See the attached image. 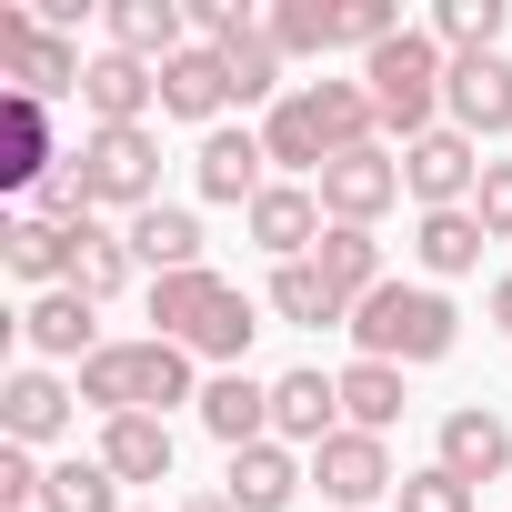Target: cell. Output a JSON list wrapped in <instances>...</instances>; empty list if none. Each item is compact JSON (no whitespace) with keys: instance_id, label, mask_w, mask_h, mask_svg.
Wrapping results in <instances>:
<instances>
[{"instance_id":"7","label":"cell","mask_w":512,"mask_h":512,"mask_svg":"<svg viewBox=\"0 0 512 512\" xmlns=\"http://www.w3.org/2000/svg\"><path fill=\"white\" fill-rule=\"evenodd\" d=\"M402 191L422 201V211H472V191H482V141L472 131H422V141H402Z\"/></svg>"},{"instance_id":"13","label":"cell","mask_w":512,"mask_h":512,"mask_svg":"<svg viewBox=\"0 0 512 512\" xmlns=\"http://www.w3.org/2000/svg\"><path fill=\"white\" fill-rule=\"evenodd\" d=\"M442 111H452V131H472V141L512 131V61H502V51H472V61H452V81H442Z\"/></svg>"},{"instance_id":"2","label":"cell","mask_w":512,"mask_h":512,"mask_svg":"<svg viewBox=\"0 0 512 512\" xmlns=\"http://www.w3.org/2000/svg\"><path fill=\"white\" fill-rule=\"evenodd\" d=\"M151 322H161V342H181V352H201V362H221V372H241L251 332H262L251 292H241V282H221L211 262H201V272L151 282Z\"/></svg>"},{"instance_id":"15","label":"cell","mask_w":512,"mask_h":512,"mask_svg":"<svg viewBox=\"0 0 512 512\" xmlns=\"http://www.w3.org/2000/svg\"><path fill=\"white\" fill-rule=\"evenodd\" d=\"M101 302L81 292V282H61V292H41L31 312H21V342L41 352V362H91L101 352V322H91Z\"/></svg>"},{"instance_id":"11","label":"cell","mask_w":512,"mask_h":512,"mask_svg":"<svg viewBox=\"0 0 512 512\" xmlns=\"http://www.w3.org/2000/svg\"><path fill=\"white\" fill-rule=\"evenodd\" d=\"M71 412H81V382H61V372H11V382H0V432H11V442H61L71 432Z\"/></svg>"},{"instance_id":"21","label":"cell","mask_w":512,"mask_h":512,"mask_svg":"<svg viewBox=\"0 0 512 512\" xmlns=\"http://www.w3.org/2000/svg\"><path fill=\"white\" fill-rule=\"evenodd\" d=\"M61 171V151H51V111L41 101H0V181H11V191H41Z\"/></svg>"},{"instance_id":"26","label":"cell","mask_w":512,"mask_h":512,"mask_svg":"<svg viewBox=\"0 0 512 512\" xmlns=\"http://www.w3.org/2000/svg\"><path fill=\"white\" fill-rule=\"evenodd\" d=\"M71 231H81V221H71ZM71 231L41 221V211H21L11 231H0V262H11L21 282H41V292H61V282H71Z\"/></svg>"},{"instance_id":"32","label":"cell","mask_w":512,"mask_h":512,"mask_svg":"<svg viewBox=\"0 0 512 512\" xmlns=\"http://www.w3.org/2000/svg\"><path fill=\"white\" fill-rule=\"evenodd\" d=\"M272 41H282V61L342 51V0H282V11H272Z\"/></svg>"},{"instance_id":"25","label":"cell","mask_w":512,"mask_h":512,"mask_svg":"<svg viewBox=\"0 0 512 512\" xmlns=\"http://www.w3.org/2000/svg\"><path fill=\"white\" fill-rule=\"evenodd\" d=\"M482 241H492V231H482L472 211H422V221H412V262H422L432 282H462V272H482Z\"/></svg>"},{"instance_id":"30","label":"cell","mask_w":512,"mask_h":512,"mask_svg":"<svg viewBox=\"0 0 512 512\" xmlns=\"http://www.w3.org/2000/svg\"><path fill=\"white\" fill-rule=\"evenodd\" d=\"M402 422V372L392 362H352L342 372V432H392Z\"/></svg>"},{"instance_id":"5","label":"cell","mask_w":512,"mask_h":512,"mask_svg":"<svg viewBox=\"0 0 512 512\" xmlns=\"http://www.w3.org/2000/svg\"><path fill=\"white\" fill-rule=\"evenodd\" d=\"M442 81H452V51H442L432 31H402V41H382V51L362 61V91H372L382 131H402V141L442 131Z\"/></svg>"},{"instance_id":"36","label":"cell","mask_w":512,"mask_h":512,"mask_svg":"<svg viewBox=\"0 0 512 512\" xmlns=\"http://www.w3.org/2000/svg\"><path fill=\"white\" fill-rule=\"evenodd\" d=\"M472 221L492 241H512V161H482V191H472Z\"/></svg>"},{"instance_id":"10","label":"cell","mask_w":512,"mask_h":512,"mask_svg":"<svg viewBox=\"0 0 512 512\" xmlns=\"http://www.w3.org/2000/svg\"><path fill=\"white\" fill-rule=\"evenodd\" d=\"M241 221H251V241H262L272 262H312V251H322V231H332V221H322V191H312V181H272L262 201L241 211Z\"/></svg>"},{"instance_id":"19","label":"cell","mask_w":512,"mask_h":512,"mask_svg":"<svg viewBox=\"0 0 512 512\" xmlns=\"http://www.w3.org/2000/svg\"><path fill=\"white\" fill-rule=\"evenodd\" d=\"M161 101V71L151 61H121V51H101L91 61V81H81V111H91V131H141V111Z\"/></svg>"},{"instance_id":"12","label":"cell","mask_w":512,"mask_h":512,"mask_svg":"<svg viewBox=\"0 0 512 512\" xmlns=\"http://www.w3.org/2000/svg\"><path fill=\"white\" fill-rule=\"evenodd\" d=\"M332 432H342V372H282L272 382V442L322 452Z\"/></svg>"},{"instance_id":"29","label":"cell","mask_w":512,"mask_h":512,"mask_svg":"<svg viewBox=\"0 0 512 512\" xmlns=\"http://www.w3.org/2000/svg\"><path fill=\"white\" fill-rule=\"evenodd\" d=\"M131 272H141V262H131V231H101V221H81V231H71V282H81L91 302H111Z\"/></svg>"},{"instance_id":"38","label":"cell","mask_w":512,"mask_h":512,"mask_svg":"<svg viewBox=\"0 0 512 512\" xmlns=\"http://www.w3.org/2000/svg\"><path fill=\"white\" fill-rule=\"evenodd\" d=\"M181 512H241V502H231V492H191Z\"/></svg>"},{"instance_id":"27","label":"cell","mask_w":512,"mask_h":512,"mask_svg":"<svg viewBox=\"0 0 512 512\" xmlns=\"http://www.w3.org/2000/svg\"><path fill=\"white\" fill-rule=\"evenodd\" d=\"M272 312L302 322V332H332V322L352 332V302L322 282V262H272Z\"/></svg>"},{"instance_id":"9","label":"cell","mask_w":512,"mask_h":512,"mask_svg":"<svg viewBox=\"0 0 512 512\" xmlns=\"http://www.w3.org/2000/svg\"><path fill=\"white\" fill-rule=\"evenodd\" d=\"M312 482L332 492V512H382V492H402L382 432H332V442L312 452Z\"/></svg>"},{"instance_id":"31","label":"cell","mask_w":512,"mask_h":512,"mask_svg":"<svg viewBox=\"0 0 512 512\" xmlns=\"http://www.w3.org/2000/svg\"><path fill=\"white\" fill-rule=\"evenodd\" d=\"M41 512H131V502H121L111 462L91 452V462H51V482H41Z\"/></svg>"},{"instance_id":"34","label":"cell","mask_w":512,"mask_h":512,"mask_svg":"<svg viewBox=\"0 0 512 512\" xmlns=\"http://www.w3.org/2000/svg\"><path fill=\"white\" fill-rule=\"evenodd\" d=\"M482 492L462 482V472H442V462H422V472H402V492H392V512H472Z\"/></svg>"},{"instance_id":"37","label":"cell","mask_w":512,"mask_h":512,"mask_svg":"<svg viewBox=\"0 0 512 512\" xmlns=\"http://www.w3.org/2000/svg\"><path fill=\"white\" fill-rule=\"evenodd\" d=\"M492 322H502V342H512V282H492Z\"/></svg>"},{"instance_id":"24","label":"cell","mask_w":512,"mask_h":512,"mask_svg":"<svg viewBox=\"0 0 512 512\" xmlns=\"http://www.w3.org/2000/svg\"><path fill=\"white\" fill-rule=\"evenodd\" d=\"M101 462H111V482H171V422L161 412L101 422Z\"/></svg>"},{"instance_id":"33","label":"cell","mask_w":512,"mask_h":512,"mask_svg":"<svg viewBox=\"0 0 512 512\" xmlns=\"http://www.w3.org/2000/svg\"><path fill=\"white\" fill-rule=\"evenodd\" d=\"M432 41H442L452 61L492 51V41H502V0H442V11H432Z\"/></svg>"},{"instance_id":"35","label":"cell","mask_w":512,"mask_h":512,"mask_svg":"<svg viewBox=\"0 0 512 512\" xmlns=\"http://www.w3.org/2000/svg\"><path fill=\"white\" fill-rule=\"evenodd\" d=\"M41 462H31V442H0V512H41Z\"/></svg>"},{"instance_id":"14","label":"cell","mask_w":512,"mask_h":512,"mask_svg":"<svg viewBox=\"0 0 512 512\" xmlns=\"http://www.w3.org/2000/svg\"><path fill=\"white\" fill-rule=\"evenodd\" d=\"M262 131H201V151H191V181H201V201H231V211H251L272 181H262Z\"/></svg>"},{"instance_id":"3","label":"cell","mask_w":512,"mask_h":512,"mask_svg":"<svg viewBox=\"0 0 512 512\" xmlns=\"http://www.w3.org/2000/svg\"><path fill=\"white\" fill-rule=\"evenodd\" d=\"M81 402L101 412V422H121V412H171V402H201V382H191V352L181 342H101L91 362H81Z\"/></svg>"},{"instance_id":"8","label":"cell","mask_w":512,"mask_h":512,"mask_svg":"<svg viewBox=\"0 0 512 512\" xmlns=\"http://www.w3.org/2000/svg\"><path fill=\"white\" fill-rule=\"evenodd\" d=\"M312 191H322V221H352V231H372V221L402 201V151H382V141H372V151H342V161H332Z\"/></svg>"},{"instance_id":"18","label":"cell","mask_w":512,"mask_h":512,"mask_svg":"<svg viewBox=\"0 0 512 512\" xmlns=\"http://www.w3.org/2000/svg\"><path fill=\"white\" fill-rule=\"evenodd\" d=\"M201 432H211L221 452L272 442V382H251V372H211V382H201Z\"/></svg>"},{"instance_id":"6","label":"cell","mask_w":512,"mask_h":512,"mask_svg":"<svg viewBox=\"0 0 512 512\" xmlns=\"http://www.w3.org/2000/svg\"><path fill=\"white\" fill-rule=\"evenodd\" d=\"M81 181H91V211H151L161 201V141L151 131H81Z\"/></svg>"},{"instance_id":"23","label":"cell","mask_w":512,"mask_h":512,"mask_svg":"<svg viewBox=\"0 0 512 512\" xmlns=\"http://www.w3.org/2000/svg\"><path fill=\"white\" fill-rule=\"evenodd\" d=\"M181 21H191L181 0H111V51L161 71V61H181V51H191V41H181Z\"/></svg>"},{"instance_id":"17","label":"cell","mask_w":512,"mask_h":512,"mask_svg":"<svg viewBox=\"0 0 512 512\" xmlns=\"http://www.w3.org/2000/svg\"><path fill=\"white\" fill-rule=\"evenodd\" d=\"M302 482H312V462H302L292 442H251V452H231V472H221V492H231L241 512H292Z\"/></svg>"},{"instance_id":"22","label":"cell","mask_w":512,"mask_h":512,"mask_svg":"<svg viewBox=\"0 0 512 512\" xmlns=\"http://www.w3.org/2000/svg\"><path fill=\"white\" fill-rule=\"evenodd\" d=\"M131 262H141L151 282H171V272H201V221H191L181 201H151V211H131Z\"/></svg>"},{"instance_id":"1","label":"cell","mask_w":512,"mask_h":512,"mask_svg":"<svg viewBox=\"0 0 512 512\" xmlns=\"http://www.w3.org/2000/svg\"><path fill=\"white\" fill-rule=\"evenodd\" d=\"M372 131H382V111H372L362 81H292L272 101V121H262V151L282 171H312L322 181L342 151H372Z\"/></svg>"},{"instance_id":"16","label":"cell","mask_w":512,"mask_h":512,"mask_svg":"<svg viewBox=\"0 0 512 512\" xmlns=\"http://www.w3.org/2000/svg\"><path fill=\"white\" fill-rule=\"evenodd\" d=\"M442 472H462L472 492L482 482H502L512 472V422L502 412H482V402H462V412H442V452H432Z\"/></svg>"},{"instance_id":"28","label":"cell","mask_w":512,"mask_h":512,"mask_svg":"<svg viewBox=\"0 0 512 512\" xmlns=\"http://www.w3.org/2000/svg\"><path fill=\"white\" fill-rule=\"evenodd\" d=\"M312 262H322V282H332L342 302H372V292L392 282V272H382V241H372V231H352V221H332V231H322Z\"/></svg>"},{"instance_id":"20","label":"cell","mask_w":512,"mask_h":512,"mask_svg":"<svg viewBox=\"0 0 512 512\" xmlns=\"http://www.w3.org/2000/svg\"><path fill=\"white\" fill-rule=\"evenodd\" d=\"M161 111H171V121H211V131H221V111H231V61H221L211 41H191L181 61H161Z\"/></svg>"},{"instance_id":"4","label":"cell","mask_w":512,"mask_h":512,"mask_svg":"<svg viewBox=\"0 0 512 512\" xmlns=\"http://www.w3.org/2000/svg\"><path fill=\"white\" fill-rule=\"evenodd\" d=\"M352 342H362V362L412 372V362H442V352L462 342V312H452L432 282H382L372 302H352Z\"/></svg>"}]
</instances>
